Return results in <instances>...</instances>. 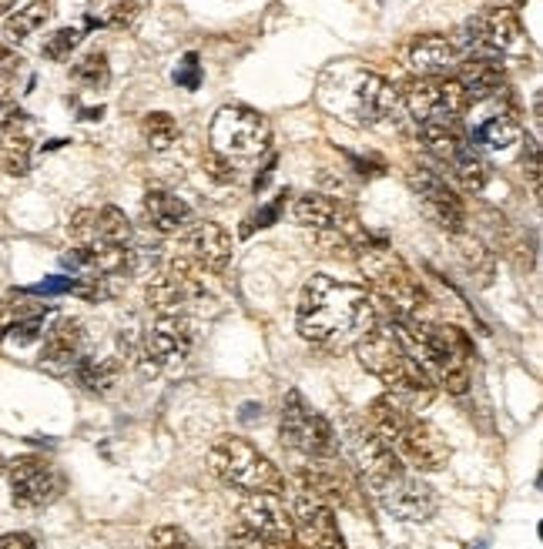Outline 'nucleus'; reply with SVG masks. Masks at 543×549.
<instances>
[{"instance_id":"1a4fd4ad","label":"nucleus","mask_w":543,"mask_h":549,"mask_svg":"<svg viewBox=\"0 0 543 549\" xmlns=\"http://www.w3.org/2000/svg\"><path fill=\"white\" fill-rule=\"evenodd\" d=\"M282 442L306 459H332L339 449V436L322 412L309 409L299 392H289L282 406Z\"/></svg>"},{"instance_id":"c9c22d12","label":"nucleus","mask_w":543,"mask_h":549,"mask_svg":"<svg viewBox=\"0 0 543 549\" xmlns=\"http://www.w3.org/2000/svg\"><path fill=\"white\" fill-rule=\"evenodd\" d=\"M145 549H195V546H192V539H188L185 529H178V526H155V529H151Z\"/></svg>"},{"instance_id":"393cba45","label":"nucleus","mask_w":543,"mask_h":549,"mask_svg":"<svg viewBox=\"0 0 543 549\" xmlns=\"http://www.w3.org/2000/svg\"><path fill=\"white\" fill-rule=\"evenodd\" d=\"M369 422V429L376 432L379 439L389 442V446H396V439L403 436V429L409 426V419H413V412H409L403 402L393 399L386 392V396H379L369 402V409H366V416H362Z\"/></svg>"},{"instance_id":"79ce46f5","label":"nucleus","mask_w":543,"mask_h":549,"mask_svg":"<svg viewBox=\"0 0 543 549\" xmlns=\"http://www.w3.org/2000/svg\"><path fill=\"white\" fill-rule=\"evenodd\" d=\"M17 71H21V57H17L14 51H7V47L0 44V98H4L7 84L14 81Z\"/></svg>"},{"instance_id":"473e14b6","label":"nucleus","mask_w":543,"mask_h":549,"mask_svg":"<svg viewBox=\"0 0 543 549\" xmlns=\"http://www.w3.org/2000/svg\"><path fill=\"white\" fill-rule=\"evenodd\" d=\"M131 242V221L121 208H101L98 211V245H128Z\"/></svg>"},{"instance_id":"9d476101","label":"nucleus","mask_w":543,"mask_h":549,"mask_svg":"<svg viewBox=\"0 0 543 549\" xmlns=\"http://www.w3.org/2000/svg\"><path fill=\"white\" fill-rule=\"evenodd\" d=\"M7 479H11V499L17 509H41L51 506L61 496V476L51 469L44 456H17L7 462Z\"/></svg>"},{"instance_id":"49530a36","label":"nucleus","mask_w":543,"mask_h":549,"mask_svg":"<svg viewBox=\"0 0 543 549\" xmlns=\"http://www.w3.org/2000/svg\"><path fill=\"white\" fill-rule=\"evenodd\" d=\"M4 469H7V466H4V459H0V473H4Z\"/></svg>"},{"instance_id":"9b49d317","label":"nucleus","mask_w":543,"mask_h":549,"mask_svg":"<svg viewBox=\"0 0 543 549\" xmlns=\"http://www.w3.org/2000/svg\"><path fill=\"white\" fill-rule=\"evenodd\" d=\"M349 449L376 493L406 473V466H403V459L396 456V449L379 439L376 432L369 429L366 419H349Z\"/></svg>"},{"instance_id":"f257e3e1","label":"nucleus","mask_w":543,"mask_h":549,"mask_svg":"<svg viewBox=\"0 0 543 549\" xmlns=\"http://www.w3.org/2000/svg\"><path fill=\"white\" fill-rule=\"evenodd\" d=\"M376 322L373 295L362 285L339 282L332 275H312L302 285L299 305H295L299 335L312 345H326V349L359 342Z\"/></svg>"},{"instance_id":"b1692460","label":"nucleus","mask_w":543,"mask_h":549,"mask_svg":"<svg viewBox=\"0 0 543 549\" xmlns=\"http://www.w3.org/2000/svg\"><path fill=\"white\" fill-rule=\"evenodd\" d=\"M292 218L299 221L302 228L326 231V228L346 225V221H349L352 215L339 205L336 198H329V195H302V198L292 205Z\"/></svg>"},{"instance_id":"f704fd0d","label":"nucleus","mask_w":543,"mask_h":549,"mask_svg":"<svg viewBox=\"0 0 543 549\" xmlns=\"http://www.w3.org/2000/svg\"><path fill=\"white\" fill-rule=\"evenodd\" d=\"M71 238L78 242L81 248H91V245H98V211L94 208H81V211H74V218H71Z\"/></svg>"},{"instance_id":"58836bf2","label":"nucleus","mask_w":543,"mask_h":549,"mask_svg":"<svg viewBox=\"0 0 543 549\" xmlns=\"http://www.w3.org/2000/svg\"><path fill=\"white\" fill-rule=\"evenodd\" d=\"M225 549H272L265 539L255 533V529H249L245 523H238L232 533H228V543H225Z\"/></svg>"},{"instance_id":"f03ea898","label":"nucleus","mask_w":543,"mask_h":549,"mask_svg":"<svg viewBox=\"0 0 543 549\" xmlns=\"http://www.w3.org/2000/svg\"><path fill=\"white\" fill-rule=\"evenodd\" d=\"M319 104L352 128H373L396 111V88L359 61H336L319 74Z\"/></svg>"},{"instance_id":"f3484780","label":"nucleus","mask_w":543,"mask_h":549,"mask_svg":"<svg viewBox=\"0 0 543 549\" xmlns=\"http://www.w3.org/2000/svg\"><path fill=\"white\" fill-rule=\"evenodd\" d=\"M181 252L212 275H222L232 265V235L215 221H195L188 231H181Z\"/></svg>"},{"instance_id":"2f4dec72","label":"nucleus","mask_w":543,"mask_h":549,"mask_svg":"<svg viewBox=\"0 0 543 549\" xmlns=\"http://www.w3.org/2000/svg\"><path fill=\"white\" fill-rule=\"evenodd\" d=\"M483 141H487L490 151H513L517 144L523 141V128L520 121H513L510 114H500V118L487 121V128H483Z\"/></svg>"},{"instance_id":"a18cd8bd","label":"nucleus","mask_w":543,"mask_h":549,"mask_svg":"<svg viewBox=\"0 0 543 549\" xmlns=\"http://www.w3.org/2000/svg\"><path fill=\"white\" fill-rule=\"evenodd\" d=\"M4 108H7V101H4V98H0V114H4Z\"/></svg>"},{"instance_id":"6e6552de","label":"nucleus","mask_w":543,"mask_h":549,"mask_svg":"<svg viewBox=\"0 0 543 549\" xmlns=\"http://www.w3.org/2000/svg\"><path fill=\"white\" fill-rule=\"evenodd\" d=\"M460 44L470 54L493 57V61H500V57H523L530 51L517 14L507 11V7H490V11H480L476 17H470L460 31Z\"/></svg>"},{"instance_id":"20e7f679","label":"nucleus","mask_w":543,"mask_h":549,"mask_svg":"<svg viewBox=\"0 0 543 549\" xmlns=\"http://www.w3.org/2000/svg\"><path fill=\"white\" fill-rule=\"evenodd\" d=\"M356 262L362 268V275H366L369 295L383 298L399 319H419V315L430 308V295H426V288L419 285L413 268H409L393 248H386V245L369 248L366 245L356 255Z\"/></svg>"},{"instance_id":"423d86ee","label":"nucleus","mask_w":543,"mask_h":549,"mask_svg":"<svg viewBox=\"0 0 543 549\" xmlns=\"http://www.w3.org/2000/svg\"><path fill=\"white\" fill-rule=\"evenodd\" d=\"M396 101L419 124H456L470 111V98L456 77H409L396 88Z\"/></svg>"},{"instance_id":"ddd939ff","label":"nucleus","mask_w":543,"mask_h":549,"mask_svg":"<svg viewBox=\"0 0 543 549\" xmlns=\"http://www.w3.org/2000/svg\"><path fill=\"white\" fill-rule=\"evenodd\" d=\"M409 188L416 191L419 201H423L426 215H430L436 225H443L446 231H466V205L456 191L446 185V178L433 168H409L406 171Z\"/></svg>"},{"instance_id":"a878e982","label":"nucleus","mask_w":543,"mask_h":549,"mask_svg":"<svg viewBox=\"0 0 543 549\" xmlns=\"http://www.w3.org/2000/svg\"><path fill=\"white\" fill-rule=\"evenodd\" d=\"M78 369V385L84 392H91V396H108L114 385L121 382V359H114V355H104V359H78L74 362Z\"/></svg>"},{"instance_id":"37998d69","label":"nucleus","mask_w":543,"mask_h":549,"mask_svg":"<svg viewBox=\"0 0 543 549\" xmlns=\"http://www.w3.org/2000/svg\"><path fill=\"white\" fill-rule=\"evenodd\" d=\"M0 549H37V543L27 533H4L0 536Z\"/></svg>"},{"instance_id":"c85d7f7f","label":"nucleus","mask_w":543,"mask_h":549,"mask_svg":"<svg viewBox=\"0 0 543 549\" xmlns=\"http://www.w3.org/2000/svg\"><path fill=\"white\" fill-rule=\"evenodd\" d=\"M453 165V175H456V181L466 188V191H483L487 188V181H490V168H487V161L476 154L470 144H463V151L456 154V158L450 161Z\"/></svg>"},{"instance_id":"e433bc0d","label":"nucleus","mask_w":543,"mask_h":549,"mask_svg":"<svg viewBox=\"0 0 543 549\" xmlns=\"http://www.w3.org/2000/svg\"><path fill=\"white\" fill-rule=\"evenodd\" d=\"M78 44H81L78 27H61V31L51 34V41L44 44V57H51V61H64V57H71V51Z\"/></svg>"},{"instance_id":"4be33fe9","label":"nucleus","mask_w":543,"mask_h":549,"mask_svg":"<svg viewBox=\"0 0 543 549\" xmlns=\"http://www.w3.org/2000/svg\"><path fill=\"white\" fill-rule=\"evenodd\" d=\"M145 221L158 235H181L195 225V211L171 191H148L145 195Z\"/></svg>"},{"instance_id":"f8f14e48","label":"nucleus","mask_w":543,"mask_h":549,"mask_svg":"<svg viewBox=\"0 0 543 549\" xmlns=\"http://www.w3.org/2000/svg\"><path fill=\"white\" fill-rule=\"evenodd\" d=\"M396 456L403 459V466H413L416 473H443L453 459V446L433 422L413 416L403 436L396 439Z\"/></svg>"},{"instance_id":"0eeeda50","label":"nucleus","mask_w":543,"mask_h":549,"mask_svg":"<svg viewBox=\"0 0 543 549\" xmlns=\"http://www.w3.org/2000/svg\"><path fill=\"white\" fill-rule=\"evenodd\" d=\"M208 141H212V151H218L228 161H252L269 151L272 128L265 121V114L228 104L212 118Z\"/></svg>"},{"instance_id":"a211bd4d","label":"nucleus","mask_w":543,"mask_h":549,"mask_svg":"<svg viewBox=\"0 0 543 549\" xmlns=\"http://www.w3.org/2000/svg\"><path fill=\"white\" fill-rule=\"evenodd\" d=\"M406 64L416 77H450L460 64V47L450 37L419 34L406 44Z\"/></svg>"},{"instance_id":"aec40b11","label":"nucleus","mask_w":543,"mask_h":549,"mask_svg":"<svg viewBox=\"0 0 543 549\" xmlns=\"http://www.w3.org/2000/svg\"><path fill=\"white\" fill-rule=\"evenodd\" d=\"M81 345H84L81 322L71 319V315H61V319H57L44 335L41 365H47V369H54V372L71 369V365L81 359Z\"/></svg>"},{"instance_id":"cd10ccee","label":"nucleus","mask_w":543,"mask_h":549,"mask_svg":"<svg viewBox=\"0 0 543 549\" xmlns=\"http://www.w3.org/2000/svg\"><path fill=\"white\" fill-rule=\"evenodd\" d=\"M51 17H54V0H31V4L17 7V11L4 17V34L11 41H27L44 24H51Z\"/></svg>"},{"instance_id":"bb28decb","label":"nucleus","mask_w":543,"mask_h":549,"mask_svg":"<svg viewBox=\"0 0 543 549\" xmlns=\"http://www.w3.org/2000/svg\"><path fill=\"white\" fill-rule=\"evenodd\" d=\"M463 134L456 124H419V148L430 154L440 165H450L456 154L463 151Z\"/></svg>"},{"instance_id":"7c9ffc66","label":"nucleus","mask_w":543,"mask_h":549,"mask_svg":"<svg viewBox=\"0 0 543 549\" xmlns=\"http://www.w3.org/2000/svg\"><path fill=\"white\" fill-rule=\"evenodd\" d=\"M141 131H145V141L151 151H168L171 144L181 138L178 121L171 118L168 111H151L145 121H141Z\"/></svg>"},{"instance_id":"ea45409f","label":"nucleus","mask_w":543,"mask_h":549,"mask_svg":"<svg viewBox=\"0 0 543 549\" xmlns=\"http://www.w3.org/2000/svg\"><path fill=\"white\" fill-rule=\"evenodd\" d=\"M138 14H141V0H118V4L111 7V14H108V24L118 27V31H125V27H131L138 21Z\"/></svg>"},{"instance_id":"c03bdc74","label":"nucleus","mask_w":543,"mask_h":549,"mask_svg":"<svg viewBox=\"0 0 543 549\" xmlns=\"http://www.w3.org/2000/svg\"><path fill=\"white\" fill-rule=\"evenodd\" d=\"M14 11V0H0V17H7Z\"/></svg>"},{"instance_id":"39448f33","label":"nucleus","mask_w":543,"mask_h":549,"mask_svg":"<svg viewBox=\"0 0 543 549\" xmlns=\"http://www.w3.org/2000/svg\"><path fill=\"white\" fill-rule=\"evenodd\" d=\"M208 466L222 479L225 486L238 489V493H279L285 489V476L275 462L265 456L262 449H255L249 439L242 436H222L208 449Z\"/></svg>"},{"instance_id":"dca6fc26","label":"nucleus","mask_w":543,"mask_h":549,"mask_svg":"<svg viewBox=\"0 0 543 549\" xmlns=\"http://www.w3.org/2000/svg\"><path fill=\"white\" fill-rule=\"evenodd\" d=\"M379 499H383L386 513H393L396 519H406V523H426L436 509H440V496L430 483H423L419 476L403 473L393 479L389 486L379 489Z\"/></svg>"},{"instance_id":"4468645a","label":"nucleus","mask_w":543,"mask_h":549,"mask_svg":"<svg viewBox=\"0 0 543 549\" xmlns=\"http://www.w3.org/2000/svg\"><path fill=\"white\" fill-rule=\"evenodd\" d=\"M238 523H245L255 529L272 549L289 546L295 539V523H292V509L282 503L279 493H252L245 496L242 509H238Z\"/></svg>"},{"instance_id":"2eb2a0df","label":"nucleus","mask_w":543,"mask_h":549,"mask_svg":"<svg viewBox=\"0 0 543 549\" xmlns=\"http://www.w3.org/2000/svg\"><path fill=\"white\" fill-rule=\"evenodd\" d=\"M292 523H295V539L306 543L309 549H346L336 513L316 496L302 493L292 506Z\"/></svg>"},{"instance_id":"5701e85b","label":"nucleus","mask_w":543,"mask_h":549,"mask_svg":"<svg viewBox=\"0 0 543 549\" xmlns=\"http://www.w3.org/2000/svg\"><path fill=\"white\" fill-rule=\"evenodd\" d=\"M453 252H456V262L463 265V272L473 278L480 288H487L497 275V258L487 245L480 242L470 231H456L453 235Z\"/></svg>"},{"instance_id":"c756f323","label":"nucleus","mask_w":543,"mask_h":549,"mask_svg":"<svg viewBox=\"0 0 543 549\" xmlns=\"http://www.w3.org/2000/svg\"><path fill=\"white\" fill-rule=\"evenodd\" d=\"M0 168L14 178H24L31 171V141H27V134H4V141H0Z\"/></svg>"},{"instance_id":"a19ab883","label":"nucleus","mask_w":543,"mask_h":549,"mask_svg":"<svg viewBox=\"0 0 543 549\" xmlns=\"http://www.w3.org/2000/svg\"><path fill=\"white\" fill-rule=\"evenodd\" d=\"M41 335H44V325H41V319H24V322L11 325V329H7L4 339H11V342H17V345H31L34 339H41Z\"/></svg>"},{"instance_id":"412c9836","label":"nucleus","mask_w":543,"mask_h":549,"mask_svg":"<svg viewBox=\"0 0 543 549\" xmlns=\"http://www.w3.org/2000/svg\"><path fill=\"white\" fill-rule=\"evenodd\" d=\"M208 292L205 285H192V282H181V278L171 275H158L151 278L148 285V308H155V315H185L188 305L202 302Z\"/></svg>"},{"instance_id":"4c0bfd02","label":"nucleus","mask_w":543,"mask_h":549,"mask_svg":"<svg viewBox=\"0 0 543 549\" xmlns=\"http://www.w3.org/2000/svg\"><path fill=\"white\" fill-rule=\"evenodd\" d=\"M202 168H205V175L215 181V185H232V181L238 178V171H235V161L222 158V154H218V151H212V148H208L205 161H202Z\"/></svg>"},{"instance_id":"6ab92c4d","label":"nucleus","mask_w":543,"mask_h":549,"mask_svg":"<svg viewBox=\"0 0 543 549\" xmlns=\"http://www.w3.org/2000/svg\"><path fill=\"white\" fill-rule=\"evenodd\" d=\"M456 81L466 91L470 104L490 101L507 88V71H503V61H493V57H476L466 54L456 64Z\"/></svg>"},{"instance_id":"7ed1b4c3","label":"nucleus","mask_w":543,"mask_h":549,"mask_svg":"<svg viewBox=\"0 0 543 549\" xmlns=\"http://www.w3.org/2000/svg\"><path fill=\"white\" fill-rule=\"evenodd\" d=\"M359 365L369 375H376L379 382L389 389V396L399 399L403 406L426 409L436 399V382L433 375L423 369V362H416L406 352L403 339H399L396 325H373L362 339L356 342Z\"/></svg>"},{"instance_id":"72a5a7b5","label":"nucleus","mask_w":543,"mask_h":549,"mask_svg":"<svg viewBox=\"0 0 543 549\" xmlns=\"http://www.w3.org/2000/svg\"><path fill=\"white\" fill-rule=\"evenodd\" d=\"M74 77H78L81 84H88V88H104V84L111 81V67H108V57L104 54H88L81 57L78 64H74Z\"/></svg>"}]
</instances>
